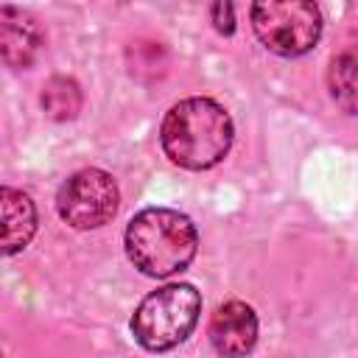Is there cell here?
<instances>
[{"label":"cell","instance_id":"4","mask_svg":"<svg viewBox=\"0 0 358 358\" xmlns=\"http://www.w3.org/2000/svg\"><path fill=\"white\" fill-rule=\"evenodd\" d=\"M252 28L277 56H302L322 36V11L316 0H255Z\"/></svg>","mask_w":358,"mask_h":358},{"label":"cell","instance_id":"10","mask_svg":"<svg viewBox=\"0 0 358 358\" xmlns=\"http://www.w3.org/2000/svg\"><path fill=\"white\" fill-rule=\"evenodd\" d=\"M327 84H330V95L336 98V103L347 115H355V53L352 50L333 59Z\"/></svg>","mask_w":358,"mask_h":358},{"label":"cell","instance_id":"11","mask_svg":"<svg viewBox=\"0 0 358 358\" xmlns=\"http://www.w3.org/2000/svg\"><path fill=\"white\" fill-rule=\"evenodd\" d=\"M210 20L218 34L229 36L235 31V8L232 0H210Z\"/></svg>","mask_w":358,"mask_h":358},{"label":"cell","instance_id":"8","mask_svg":"<svg viewBox=\"0 0 358 358\" xmlns=\"http://www.w3.org/2000/svg\"><path fill=\"white\" fill-rule=\"evenodd\" d=\"M36 207L28 193L0 187V257L22 252L36 235Z\"/></svg>","mask_w":358,"mask_h":358},{"label":"cell","instance_id":"3","mask_svg":"<svg viewBox=\"0 0 358 358\" xmlns=\"http://www.w3.org/2000/svg\"><path fill=\"white\" fill-rule=\"evenodd\" d=\"M201 313V294L190 282H168L151 291L131 316V333L148 352H165L182 344Z\"/></svg>","mask_w":358,"mask_h":358},{"label":"cell","instance_id":"2","mask_svg":"<svg viewBox=\"0 0 358 358\" xmlns=\"http://www.w3.org/2000/svg\"><path fill=\"white\" fill-rule=\"evenodd\" d=\"M199 249L193 221L171 207H145L126 227V255L145 277L165 280L190 266Z\"/></svg>","mask_w":358,"mask_h":358},{"label":"cell","instance_id":"9","mask_svg":"<svg viewBox=\"0 0 358 358\" xmlns=\"http://www.w3.org/2000/svg\"><path fill=\"white\" fill-rule=\"evenodd\" d=\"M39 101L50 120H73L81 112V87L70 76H53L45 81Z\"/></svg>","mask_w":358,"mask_h":358},{"label":"cell","instance_id":"5","mask_svg":"<svg viewBox=\"0 0 358 358\" xmlns=\"http://www.w3.org/2000/svg\"><path fill=\"white\" fill-rule=\"evenodd\" d=\"M117 182L101 168H81L70 173L56 196V210L73 229H98L109 224L117 213Z\"/></svg>","mask_w":358,"mask_h":358},{"label":"cell","instance_id":"7","mask_svg":"<svg viewBox=\"0 0 358 358\" xmlns=\"http://www.w3.org/2000/svg\"><path fill=\"white\" fill-rule=\"evenodd\" d=\"M210 341L221 355H246L257 341V313L241 299L224 302L210 319Z\"/></svg>","mask_w":358,"mask_h":358},{"label":"cell","instance_id":"1","mask_svg":"<svg viewBox=\"0 0 358 358\" xmlns=\"http://www.w3.org/2000/svg\"><path fill=\"white\" fill-rule=\"evenodd\" d=\"M235 137L229 112L213 98H185L173 103L159 126V143L171 162L187 171L218 165Z\"/></svg>","mask_w":358,"mask_h":358},{"label":"cell","instance_id":"6","mask_svg":"<svg viewBox=\"0 0 358 358\" xmlns=\"http://www.w3.org/2000/svg\"><path fill=\"white\" fill-rule=\"evenodd\" d=\"M42 45H45V34L39 20L31 11L20 6L0 8V62L6 67H14V70L31 67Z\"/></svg>","mask_w":358,"mask_h":358}]
</instances>
